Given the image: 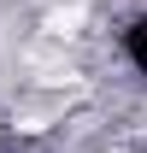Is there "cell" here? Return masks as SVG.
Segmentation results:
<instances>
[{
    "label": "cell",
    "instance_id": "1",
    "mask_svg": "<svg viewBox=\"0 0 147 153\" xmlns=\"http://www.w3.org/2000/svg\"><path fill=\"white\" fill-rule=\"evenodd\" d=\"M82 24V6H65V12H47V36H76Z\"/></svg>",
    "mask_w": 147,
    "mask_h": 153
}]
</instances>
